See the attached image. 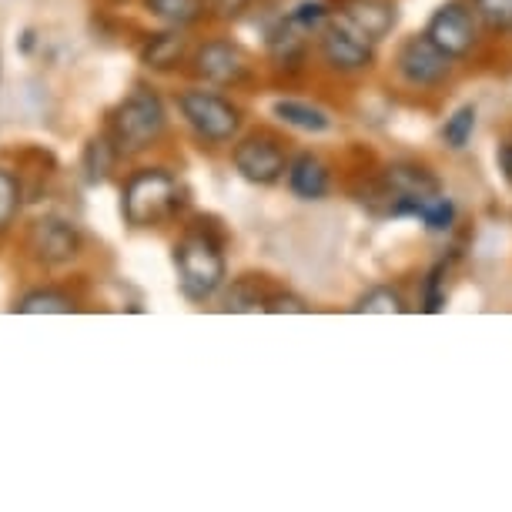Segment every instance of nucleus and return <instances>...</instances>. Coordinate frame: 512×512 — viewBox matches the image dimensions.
<instances>
[{"mask_svg":"<svg viewBox=\"0 0 512 512\" xmlns=\"http://www.w3.org/2000/svg\"><path fill=\"white\" fill-rule=\"evenodd\" d=\"M288 21H292V24L298 27V31L318 34L328 21H332V11H328L322 0H302V4H298L295 11L288 14Z\"/></svg>","mask_w":512,"mask_h":512,"instance_id":"22","label":"nucleus"},{"mask_svg":"<svg viewBox=\"0 0 512 512\" xmlns=\"http://www.w3.org/2000/svg\"><path fill=\"white\" fill-rule=\"evenodd\" d=\"M265 312H272V315H285V312H292V315H308L312 308H308L305 298L288 295V292H278V295H268V298H265Z\"/></svg>","mask_w":512,"mask_h":512,"instance_id":"27","label":"nucleus"},{"mask_svg":"<svg viewBox=\"0 0 512 512\" xmlns=\"http://www.w3.org/2000/svg\"><path fill=\"white\" fill-rule=\"evenodd\" d=\"M272 114L282 124L295 131H305V134H325L332 131V118L328 111H322L318 104H308V101H295V98H282L272 104Z\"/></svg>","mask_w":512,"mask_h":512,"instance_id":"15","label":"nucleus"},{"mask_svg":"<svg viewBox=\"0 0 512 512\" xmlns=\"http://www.w3.org/2000/svg\"><path fill=\"white\" fill-rule=\"evenodd\" d=\"M27 251L34 255V262L61 268L81 255V235L64 218H37L31 231H27Z\"/></svg>","mask_w":512,"mask_h":512,"instance_id":"9","label":"nucleus"},{"mask_svg":"<svg viewBox=\"0 0 512 512\" xmlns=\"http://www.w3.org/2000/svg\"><path fill=\"white\" fill-rule=\"evenodd\" d=\"M205 4L218 21H235V17H241L248 11L251 0H205Z\"/></svg>","mask_w":512,"mask_h":512,"instance_id":"28","label":"nucleus"},{"mask_svg":"<svg viewBox=\"0 0 512 512\" xmlns=\"http://www.w3.org/2000/svg\"><path fill=\"white\" fill-rule=\"evenodd\" d=\"M425 312H442V305H446V265H436L425 278Z\"/></svg>","mask_w":512,"mask_h":512,"instance_id":"26","label":"nucleus"},{"mask_svg":"<svg viewBox=\"0 0 512 512\" xmlns=\"http://www.w3.org/2000/svg\"><path fill=\"white\" fill-rule=\"evenodd\" d=\"M17 208H21V185L11 171L0 168V231L17 218Z\"/></svg>","mask_w":512,"mask_h":512,"instance_id":"25","label":"nucleus"},{"mask_svg":"<svg viewBox=\"0 0 512 512\" xmlns=\"http://www.w3.org/2000/svg\"><path fill=\"white\" fill-rule=\"evenodd\" d=\"M168 128V111H164L161 98L148 88H134L111 114L108 134L118 144L121 154L148 151L154 141Z\"/></svg>","mask_w":512,"mask_h":512,"instance_id":"3","label":"nucleus"},{"mask_svg":"<svg viewBox=\"0 0 512 512\" xmlns=\"http://www.w3.org/2000/svg\"><path fill=\"white\" fill-rule=\"evenodd\" d=\"M472 11L489 31H509L512 27V0H472Z\"/></svg>","mask_w":512,"mask_h":512,"instance_id":"24","label":"nucleus"},{"mask_svg":"<svg viewBox=\"0 0 512 512\" xmlns=\"http://www.w3.org/2000/svg\"><path fill=\"white\" fill-rule=\"evenodd\" d=\"M318 51H322L325 64L332 71L342 74H355L372 67L375 61V41H369L362 31L345 21V17H332L322 31H318Z\"/></svg>","mask_w":512,"mask_h":512,"instance_id":"6","label":"nucleus"},{"mask_svg":"<svg viewBox=\"0 0 512 512\" xmlns=\"http://www.w3.org/2000/svg\"><path fill=\"white\" fill-rule=\"evenodd\" d=\"M178 111L188 121V128L208 144H228L241 131V111L215 91L205 88L181 91Z\"/></svg>","mask_w":512,"mask_h":512,"instance_id":"4","label":"nucleus"},{"mask_svg":"<svg viewBox=\"0 0 512 512\" xmlns=\"http://www.w3.org/2000/svg\"><path fill=\"white\" fill-rule=\"evenodd\" d=\"M452 64L456 61L446 51H439L425 34L405 37L402 47L395 51V71L412 88H439L452 74Z\"/></svg>","mask_w":512,"mask_h":512,"instance_id":"7","label":"nucleus"},{"mask_svg":"<svg viewBox=\"0 0 512 512\" xmlns=\"http://www.w3.org/2000/svg\"><path fill=\"white\" fill-rule=\"evenodd\" d=\"M191 71H195L201 81L218 84V88H235V84H241L248 77V57L241 54V47L228 41H208L191 57Z\"/></svg>","mask_w":512,"mask_h":512,"instance_id":"10","label":"nucleus"},{"mask_svg":"<svg viewBox=\"0 0 512 512\" xmlns=\"http://www.w3.org/2000/svg\"><path fill=\"white\" fill-rule=\"evenodd\" d=\"M338 17H345L355 31H362L369 41L379 44L399 24V7H395V0H342Z\"/></svg>","mask_w":512,"mask_h":512,"instance_id":"11","label":"nucleus"},{"mask_svg":"<svg viewBox=\"0 0 512 512\" xmlns=\"http://www.w3.org/2000/svg\"><path fill=\"white\" fill-rule=\"evenodd\" d=\"M288 188H292L295 198L302 201H322L332 188V175H328V164L318 158V154L305 151L288 164Z\"/></svg>","mask_w":512,"mask_h":512,"instance_id":"13","label":"nucleus"},{"mask_svg":"<svg viewBox=\"0 0 512 512\" xmlns=\"http://www.w3.org/2000/svg\"><path fill=\"white\" fill-rule=\"evenodd\" d=\"M175 272L185 298L208 302L228 278L225 251H221V245L208 231H188L175 245Z\"/></svg>","mask_w":512,"mask_h":512,"instance_id":"2","label":"nucleus"},{"mask_svg":"<svg viewBox=\"0 0 512 512\" xmlns=\"http://www.w3.org/2000/svg\"><path fill=\"white\" fill-rule=\"evenodd\" d=\"M412 218H419L429 231H449L456 225V205H452V198L446 195H432L415 205Z\"/></svg>","mask_w":512,"mask_h":512,"instance_id":"19","label":"nucleus"},{"mask_svg":"<svg viewBox=\"0 0 512 512\" xmlns=\"http://www.w3.org/2000/svg\"><path fill=\"white\" fill-rule=\"evenodd\" d=\"M476 121H479L476 104H459L446 118V124H442V141H446L452 151L469 148L472 134H476Z\"/></svg>","mask_w":512,"mask_h":512,"instance_id":"18","label":"nucleus"},{"mask_svg":"<svg viewBox=\"0 0 512 512\" xmlns=\"http://www.w3.org/2000/svg\"><path fill=\"white\" fill-rule=\"evenodd\" d=\"M74 298L71 295H64V292H57V288H41V292H31V295H24L21 302L14 305V312H21V315H67V312H74Z\"/></svg>","mask_w":512,"mask_h":512,"instance_id":"17","label":"nucleus"},{"mask_svg":"<svg viewBox=\"0 0 512 512\" xmlns=\"http://www.w3.org/2000/svg\"><path fill=\"white\" fill-rule=\"evenodd\" d=\"M405 308H409L405 305V298L389 285H375L359 298V302H355V312L359 315H402Z\"/></svg>","mask_w":512,"mask_h":512,"instance_id":"20","label":"nucleus"},{"mask_svg":"<svg viewBox=\"0 0 512 512\" xmlns=\"http://www.w3.org/2000/svg\"><path fill=\"white\" fill-rule=\"evenodd\" d=\"M258 308H265V295L258 292L255 282H248V278H241L228 288L225 295V312H258Z\"/></svg>","mask_w":512,"mask_h":512,"instance_id":"23","label":"nucleus"},{"mask_svg":"<svg viewBox=\"0 0 512 512\" xmlns=\"http://www.w3.org/2000/svg\"><path fill=\"white\" fill-rule=\"evenodd\" d=\"M476 11H469L462 0H449V4L436 7V14L425 24V37L446 51L452 61L472 54V47L479 44V27H476Z\"/></svg>","mask_w":512,"mask_h":512,"instance_id":"8","label":"nucleus"},{"mask_svg":"<svg viewBox=\"0 0 512 512\" xmlns=\"http://www.w3.org/2000/svg\"><path fill=\"white\" fill-rule=\"evenodd\" d=\"M185 205V188L164 168H141L121 191V215L131 228H158Z\"/></svg>","mask_w":512,"mask_h":512,"instance_id":"1","label":"nucleus"},{"mask_svg":"<svg viewBox=\"0 0 512 512\" xmlns=\"http://www.w3.org/2000/svg\"><path fill=\"white\" fill-rule=\"evenodd\" d=\"M144 7L168 27H188L208 11L205 0H144Z\"/></svg>","mask_w":512,"mask_h":512,"instance_id":"16","label":"nucleus"},{"mask_svg":"<svg viewBox=\"0 0 512 512\" xmlns=\"http://www.w3.org/2000/svg\"><path fill=\"white\" fill-rule=\"evenodd\" d=\"M496 164H499L502 178H506V185H512V141L499 144V151H496Z\"/></svg>","mask_w":512,"mask_h":512,"instance_id":"29","label":"nucleus"},{"mask_svg":"<svg viewBox=\"0 0 512 512\" xmlns=\"http://www.w3.org/2000/svg\"><path fill=\"white\" fill-rule=\"evenodd\" d=\"M188 54V41L181 37V27H171V31L151 34L148 41L141 44L138 61L148 67V71H175V67L185 61Z\"/></svg>","mask_w":512,"mask_h":512,"instance_id":"14","label":"nucleus"},{"mask_svg":"<svg viewBox=\"0 0 512 512\" xmlns=\"http://www.w3.org/2000/svg\"><path fill=\"white\" fill-rule=\"evenodd\" d=\"M382 188L389 191L392 198H415V201L442 195L439 178L432 175L429 168L415 164V161H395V164H389V168H385V175H382Z\"/></svg>","mask_w":512,"mask_h":512,"instance_id":"12","label":"nucleus"},{"mask_svg":"<svg viewBox=\"0 0 512 512\" xmlns=\"http://www.w3.org/2000/svg\"><path fill=\"white\" fill-rule=\"evenodd\" d=\"M231 161H235V171L248 185L258 188H272L288 175V154L282 151V144L268 134H248L235 144L231 151Z\"/></svg>","mask_w":512,"mask_h":512,"instance_id":"5","label":"nucleus"},{"mask_svg":"<svg viewBox=\"0 0 512 512\" xmlns=\"http://www.w3.org/2000/svg\"><path fill=\"white\" fill-rule=\"evenodd\" d=\"M121 158V151H118V144L111 141V134L108 138H94L88 144V151H84V168H88V178L91 181H104L111 175V168H114V161Z\"/></svg>","mask_w":512,"mask_h":512,"instance_id":"21","label":"nucleus"}]
</instances>
